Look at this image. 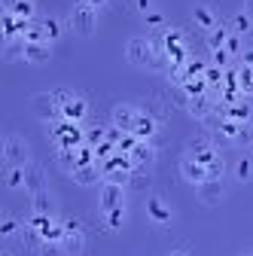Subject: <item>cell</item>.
Segmentation results:
<instances>
[{"mask_svg": "<svg viewBox=\"0 0 253 256\" xmlns=\"http://www.w3.org/2000/svg\"><path fill=\"white\" fill-rule=\"evenodd\" d=\"M49 134H52V140H55V146H58V150H74V146L86 144L82 122L55 119V122H49Z\"/></svg>", "mask_w": 253, "mask_h": 256, "instance_id": "obj_1", "label": "cell"}, {"mask_svg": "<svg viewBox=\"0 0 253 256\" xmlns=\"http://www.w3.org/2000/svg\"><path fill=\"white\" fill-rule=\"evenodd\" d=\"M68 24H70V30L74 34H80V37H92L94 30H98V10H92L88 4H80L70 10V16H68Z\"/></svg>", "mask_w": 253, "mask_h": 256, "instance_id": "obj_2", "label": "cell"}, {"mask_svg": "<svg viewBox=\"0 0 253 256\" xmlns=\"http://www.w3.org/2000/svg\"><path fill=\"white\" fill-rule=\"evenodd\" d=\"M125 58H128L134 68H152V61H156V46H152V40H146V37H132L128 46H125Z\"/></svg>", "mask_w": 253, "mask_h": 256, "instance_id": "obj_3", "label": "cell"}, {"mask_svg": "<svg viewBox=\"0 0 253 256\" xmlns=\"http://www.w3.org/2000/svg\"><path fill=\"white\" fill-rule=\"evenodd\" d=\"M4 165H30V150H28V140L18 138V134H6L4 138Z\"/></svg>", "mask_w": 253, "mask_h": 256, "instance_id": "obj_4", "label": "cell"}, {"mask_svg": "<svg viewBox=\"0 0 253 256\" xmlns=\"http://www.w3.org/2000/svg\"><path fill=\"white\" fill-rule=\"evenodd\" d=\"M61 244H64V250L70 256H82L86 253V229H82L80 220L64 216V238H61Z\"/></svg>", "mask_w": 253, "mask_h": 256, "instance_id": "obj_5", "label": "cell"}, {"mask_svg": "<svg viewBox=\"0 0 253 256\" xmlns=\"http://www.w3.org/2000/svg\"><path fill=\"white\" fill-rule=\"evenodd\" d=\"M196 196H198V202L204 208H220V204H223V198H226V183H223V177H208L204 183H198L196 186Z\"/></svg>", "mask_w": 253, "mask_h": 256, "instance_id": "obj_6", "label": "cell"}, {"mask_svg": "<svg viewBox=\"0 0 253 256\" xmlns=\"http://www.w3.org/2000/svg\"><path fill=\"white\" fill-rule=\"evenodd\" d=\"M30 110H34L37 119H43L46 125L55 122V119H61V107H58V101H55V94H52V92H40V94H34V98H30Z\"/></svg>", "mask_w": 253, "mask_h": 256, "instance_id": "obj_7", "label": "cell"}, {"mask_svg": "<svg viewBox=\"0 0 253 256\" xmlns=\"http://www.w3.org/2000/svg\"><path fill=\"white\" fill-rule=\"evenodd\" d=\"M138 116H140V107H134V104H116L113 113H110L113 125L119 128V132H125V134H134V122H138Z\"/></svg>", "mask_w": 253, "mask_h": 256, "instance_id": "obj_8", "label": "cell"}, {"mask_svg": "<svg viewBox=\"0 0 253 256\" xmlns=\"http://www.w3.org/2000/svg\"><path fill=\"white\" fill-rule=\"evenodd\" d=\"M146 216L156 222V226H171L174 210L162 196H146Z\"/></svg>", "mask_w": 253, "mask_h": 256, "instance_id": "obj_9", "label": "cell"}, {"mask_svg": "<svg viewBox=\"0 0 253 256\" xmlns=\"http://www.w3.org/2000/svg\"><path fill=\"white\" fill-rule=\"evenodd\" d=\"M98 208H101V214H104V210H113V208H125V186H119V183H107V180H104Z\"/></svg>", "mask_w": 253, "mask_h": 256, "instance_id": "obj_10", "label": "cell"}, {"mask_svg": "<svg viewBox=\"0 0 253 256\" xmlns=\"http://www.w3.org/2000/svg\"><path fill=\"white\" fill-rule=\"evenodd\" d=\"M180 174H183V180H186V183H192V186H198V183H204V180H208V168L198 162V158L186 156V152H183V158H180Z\"/></svg>", "mask_w": 253, "mask_h": 256, "instance_id": "obj_11", "label": "cell"}, {"mask_svg": "<svg viewBox=\"0 0 253 256\" xmlns=\"http://www.w3.org/2000/svg\"><path fill=\"white\" fill-rule=\"evenodd\" d=\"M24 189L30 192V196H37V192L49 189V177H46L43 165H37V162H30V165H24Z\"/></svg>", "mask_w": 253, "mask_h": 256, "instance_id": "obj_12", "label": "cell"}, {"mask_svg": "<svg viewBox=\"0 0 253 256\" xmlns=\"http://www.w3.org/2000/svg\"><path fill=\"white\" fill-rule=\"evenodd\" d=\"M192 22L204 30V34H210L214 28H220V16H216V10H214L210 4H198V6L192 10Z\"/></svg>", "mask_w": 253, "mask_h": 256, "instance_id": "obj_13", "label": "cell"}, {"mask_svg": "<svg viewBox=\"0 0 253 256\" xmlns=\"http://www.w3.org/2000/svg\"><path fill=\"white\" fill-rule=\"evenodd\" d=\"M128 156H132L134 168H150L156 162V146H152V140H138V146Z\"/></svg>", "mask_w": 253, "mask_h": 256, "instance_id": "obj_14", "label": "cell"}, {"mask_svg": "<svg viewBox=\"0 0 253 256\" xmlns=\"http://www.w3.org/2000/svg\"><path fill=\"white\" fill-rule=\"evenodd\" d=\"M70 177H74V183H80V186H94L98 180H104L98 162H94V165H80V168H74Z\"/></svg>", "mask_w": 253, "mask_h": 256, "instance_id": "obj_15", "label": "cell"}, {"mask_svg": "<svg viewBox=\"0 0 253 256\" xmlns=\"http://www.w3.org/2000/svg\"><path fill=\"white\" fill-rule=\"evenodd\" d=\"M88 116V104L86 98H80V94H74V98L61 107V119H68V122H82Z\"/></svg>", "mask_w": 253, "mask_h": 256, "instance_id": "obj_16", "label": "cell"}, {"mask_svg": "<svg viewBox=\"0 0 253 256\" xmlns=\"http://www.w3.org/2000/svg\"><path fill=\"white\" fill-rule=\"evenodd\" d=\"M30 214H43V216H55V196L49 189L30 196Z\"/></svg>", "mask_w": 253, "mask_h": 256, "instance_id": "obj_17", "label": "cell"}, {"mask_svg": "<svg viewBox=\"0 0 253 256\" xmlns=\"http://www.w3.org/2000/svg\"><path fill=\"white\" fill-rule=\"evenodd\" d=\"M49 58H52L49 43H24V61L28 64H46Z\"/></svg>", "mask_w": 253, "mask_h": 256, "instance_id": "obj_18", "label": "cell"}, {"mask_svg": "<svg viewBox=\"0 0 253 256\" xmlns=\"http://www.w3.org/2000/svg\"><path fill=\"white\" fill-rule=\"evenodd\" d=\"M156 132H159V122H156L150 113L140 110V116H138V122H134V138H140V140H152Z\"/></svg>", "mask_w": 253, "mask_h": 256, "instance_id": "obj_19", "label": "cell"}, {"mask_svg": "<svg viewBox=\"0 0 253 256\" xmlns=\"http://www.w3.org/2000/svg\"><path fill=\"white\" fill-rule=\"evenodd\" d=\"M22 222H18V216L12 214V210H4V214H0V235H4L6 241L10 238H16V235H22Z\"/></svg>", "mask_w": 253, "mask_h": 256, "instance_id": "obj_20", "label": "cell"}, {"mask_svg": "<svg viewBox=\"0 0 253 256\" xmlns=\"http://www.w3.org/2000/svg\"><path fill=\"white\" fill-rule=\"evenodd\" d=\"M232 174L238 183H250L253 180V156H238L232 165Z\"/></svg>", "mask_w": 253, "mask_h": 256, "instance_id": "obj_21", "label": "cell"}, {"mask_svg": "<svg viewBox=\"0 0 253 256\" xmlns=\"http://www.w3.org/2000/svg\"><path fill=\"white\" fill-rule=\"evenodd\" d=\"M229 30H232V34H238V37H253V22H250V16H247L244 10H241L238 16H232Z\"/></svg>", "mask_w": 253, "mask_h": 256, "instance_id": "obj_22", "label": "cell"}, {"mask_svg": "<svg viewBox=\"0 0 253 256\" xmlns=\"http://www.w3.org/2000/svg\"><path fill=\"white\" fill-rule=\"evenodd\" d=\"M4 186H6V189H22V186H24V168H18V165H4Z\"/></svg>", "mask_w": 253, "mask_h": 256, "instance_id": "obj_23", "label": "cell"}, {"mask_svg": "<svg viewBox=\"0 0 253 256\" xmlns=\"http://www.w3.org/2000/svg\"><path fill=\"white\" fill-rule=\"evenodd\" d=\"M40 24H43L46 43H55V40H61V34H64V24H61L55 16H46V18H40Z\"/></svg>", "mask_w": 253, "mask_h": 256, "instance_id": "obj_24", "label": "cell"}, {"mask_svg": "<svg viewBox=\"0 0 253 256\" xmlns=\"http://www.w3.org/2000/svg\"><path fill=\"white\" fill-rule=\"evenodd\" d=\"M101 220H104V229H110V232H119V229L125 226V208L104 210V214H101Z\"/></svg>", "mask_w": 253, "mask_h": 256, "instance_id": "obj_25", "label": "cell"}, {"mask_svg": "<svg viewBox=\"0 0 253 256\" xmlns=\"http://www.w3.org/2000/svg\"><path fill=\"white\" fill-rule=\"evenodd\" d=\"M229 34H232V30H229L226 24L214 28L210 34H208V49H210V52H216V49H226V40H229Z\"/></svg>", "mask_w": 253, "mask_h": 256, "instance_id": "obj_26", "label": "cell"}, {"mask_svg": "<svg viewBox=\"0 0 253 256\" xmlns=\"http://www.w3.org/2000/svg\"><path fill=\"white\" fill-rule=\"evenodd\" d=\"M140 110H144V113H150V116H152L156 122H159V125H165V122H168V107H165L159 98H150Z\"/></svg>", "mask_w": 253, "mask_h": 256, "instance_id": "obj_27", "label": "cell"}, {"mask_svg": "<svg viewBox=\"0 0 253 256\" xmlns=\"http://www.w3.org/2000/svg\"><path fill=\"white\" fill-rule=\"evenodd\" d=\"M55 158H58L61 171H68V174L80 165V158H76V146H74V150H58V152H55Z\"/></svg>", "mask_w": 253, "mask_h": 256, "instance_id": "obj_28", "label": "cell"}, {"mask_svg": "<svg viewBox=\"0 0 253 256\" xmlns=\"http://www.w3.org/2000/svg\"><path fill=\"white\" fill-rule=\"evenodd\" d=\"M128 186L132 189H146L150 186V168H134L132 177H128Z\"/></svg>", "mask_w": 253, "mask_h": 256, "instance_id": "obj_29", "label": "cell"}, {"mask_svg": "<svg viewBox=\"0 0 253 256\" xmlns=\"http://www.w3.org/2000/svg\"><path fill=\"white\" fill-rule=\"evenodd\" d=\"M37 250H40V256H70V253L64 250V244H61V241H43Z\"/></svg>", "mask_w": 253, "mask_h": 256, "instance_id": "obj_30", "label": "cell"}, {"mask_svg": "<svg viewBox=\"0 0 253 256\" xmlns=\"http://www.w3.org/2000/svg\"><path fill=\"white\" fill-rule=\"evenodd\" d=\"M104 138H107V132H104L101 125H92L88 132H86V144H92V146H98V144H101Z\"/></svg>", "mask_w": 253, "mask_h": 256, "instance_id": "obj_31", "label": "cell"}, {"mask_svg": "<svg viewBox=\"0 0 253 256\" xmlns=\"http://www.w3.org/2000/svg\"><path fill=\"white\" fill-rule=\"evenodd\" d=\"M210 64H216V68H229V64H232V55L226 52V49H216V52H210Z\"/></svg>", "mask_w": 253, "mask_h": 256, "instance_id": "obj_32", "label": "cell"}, {"mask_svg": "<svg viewBox=\"0 0 253 256\" xmlns=\"http://www.w3.org/2000/svg\"><path fill=\"white\" fill-rule=\"evenodd\" d=\"M144 22H146L150 28H156V30H162V28H165V16H162L159 10H152L150 16H144Z\"/></svg>", "mask_w": 253, "mask_h": 256, "instance_id": "obj_33", "label": "cell"}, {"mask_svg": "<svg viewBox=\"0 0 253 256\" xmlns=\"http://www.w3.org/2000/svg\"><path fill=\"white\" fill-rule=\"evenodd\" d=\"M134 6H138L140 16H150L152 12V0H134Z\"/></svg>", "mask_w": 253, "mask_h": 256, "instance_id": "obj_34", "label": "cell"}, {"mask_svg": "<svg viewBox=\"0 0 253 256\" xmlns=\"http://www.w3.org/2000/svg\"><path fill=\"white\" fill-rule=\"evenodd\" d=\"M241 64H247V68H253V46H247L241 52Z\"/></svg>", "mask_w": 253, "mask_h": 256, "instance_id": "obj_35", "label": "cell"}, {"mask_svg": "<svg viewBox=\"0 0 253 256\" xmlns=\"http://www.w3.org/2000/svg\"><path fill=\"white\" fill-rule=\"evenodd\" d=\"M82 4H88L92 10H101V6H107V4H110V0H82Z\"/></svg>", "mask_w": 253, "mask_h": 256, "instance_id": "obj_36", "label": "cell"}, {"mask_svg": "<svg viewBox=\"0 0 253 256\" xmlns=\"http://www.w3.org/2000/svg\"><path fill=\"white\" fill-rule=\"evenodd\" d=\"M168 256H192V253H189V250H186V247H177V250H171V253H168Z\"/></svg>", "mask_w": 253, "mask_h": 256, "instance_id": "obj_37", "label": "cell"}, {"mask_svg": "<svg viewBox=\"0 0 253 256\" xmlns=\"http://www.w3.org/2000/svg\"><path fill=\"white\" fill-rule=\"evenodd\" d=\"M244 12H247L250 22H253V0H244Z\"/></svg>", "mask_w": 253, "mask_h": 256, "instance_id": "obj_38", "label": "cell"}, {"mask_svg": "<svg viewBox=\"0 0 253 256\" xmlns=\"http://www.w3.org/2000/svg\"><path fill=\"white\" fill-rule=\"evenodd\" d=\"M0 256H12V253H10V250H4V253H0Z\"/></svg>", "mask_w": 253, "mask_h": 256, "instance_id": "obj_39", "label": "cell"}, {"mask_svg": "<svg viewBox=\"0 0 253 256\" xmlns=\"http://www.w3.org/2000/svg\"><path fill=\"white\" fill-rule=\"evenodd\" d=\"M250 150H253V138H250Z\"/></svg>", "mask_w": 253, "mask_h": 256, "instance_id": "obj_40", "label": "cell"}, {"mask_svg": "<svg viewBox=\"0 0 253 256\" xmlns=\"http://www.w3.org/2000/svg\"><path fill=\"white\" fill-rule=\"evenodd\" d=\"M247 253H250V256H253V247H250V250H247Z\"/></svg>", "mask_w": 253, "mask_h": 256, "instance_id": "obj_41", "label": "cell"}, {"mask_svg": "<svg viewBox=\"0 0 253 256\" xmlns=\"http://www.w3.org/2000/svg\"><path fill=\"white\" fill-rule=\"evenodd\" d=\"M241 256H250V253H241Z\"/></svg>", "mask_w": 253, "mask_h": 256, "instance_id": "obj_42", "label": "cell"}]
</instances>
